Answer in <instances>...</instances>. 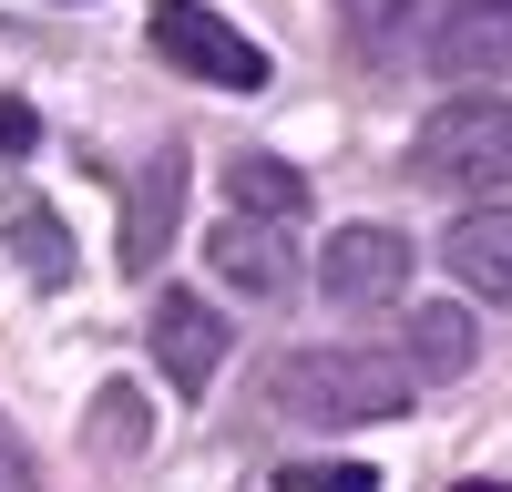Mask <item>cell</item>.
Masks as SVG:
<instances>
[{"instance_id": "5bb4252c", "label": "cell", "mask_w": 512, "mask_h": 492, "mask_svg": "<svg viewBox=\"0 0 512 492\" xmlns=\"http://www.w3.org/2000/svg\"><path fill=\"white\" fill-rule=\"evenodd\" d=\"M277 492H379V472L369 462H287Z\"/></svg>"}, {"instance_id": "ba28073f", "label": "cell", "mask_w": 512, "mask_h": 492, "mask_svg": "<svg viewBox=\"0 0 512 492\" xmlns=\"http://www.w3.org/2000/svg\"><path fill=\"white\" fill-rule=\"evenodd\" d=\"M205 267H216L226 287H246V298H287V277H297V236L267 226V216H226L216 236H205Z\"/></svg>"}, {"instance_id": "8fae6325", "label": "cell", "mask_w": 512, "mask_h": 492, "mask_svg": "<svg viewBox=\"0 0 512 492\" xmlns=\"http://www.w3.org/2000/svg\"><path fill=\"white\" fill-rule=\"evenodd\" d=\"M144 441H154L144 390H134V380H103V390H93V431H82V451H93V462H134Z\"/></svg>"}, {"instance_id": "9a60e30c", "label": "cell", "mask_w": 512, "mask_h": 492, "mask_svg": "<svg viewBox=\"0 0 512 492\" xmlns=\"http://www.w3.org/2000/svg\"><path fill=\"white\" fill-rule=\"evenodd\" d=\"M410 11H420V0H349V41H359V52H390Z\"/></svg>"}, {"instance_id": "9c48e42d", "label": "cell", "mask_w": 512, "mask_h": 492, "mask_svg": "<svg viewBox=\"0 0 512 492\" xmlns=\"http://www.w3.org/2000/svg\"><path fill=\"white\" fill-rule=\"evenodd\" d=\"M441 257H451V277L472 287V298H502V308H512V205H472V216H451Z\"/></svg>"}, {"instance_id": "7c38bea8", "label": "cell", "mask_w": 512, "mask_h": 492, "mask_svg": "<svg viewBox=\"0 0 512 492\" xmlns=\"http://www.w3.org/2000/svg\"><path fill=\"white\" fill-rule=\"evenodd\" d=\"M472 349H482V339H472V318H461V308H420L400 369H410V380H461V369H472Z\"/></svg>"}, {"instance_id": "5b68a950", "label": "cell", "mask_w": 512, "mask_h": 492, "mask_svg": "<svg viewBox=\"0 0 512 492\" xmlns=\"http://www.w3.org/2000/svg\"><path fill=\"white\" fill-rule=\"evenodd\" d=\"M175 216H185V144H164L144 175H134V195H123V226H113V257H123V277H144V267H164V246H175Z\"/></svg>"}, {"instance_id": "30bf717a", "label": "cell", "mask_w": 512, "mask_h": 492, "mask_svg": "<svg viewBox=\"0 0 512 492\" xmlns=\"http://www.w3.org/2000/svg\"><path fill=\"white\" fill-rule=\"evenodd\" d=\"M226 195H236V216H267V226H297L308 216V175L277 154H236L226 164Z\"/></svg>"}, {"instance_id": "ac0fdd59", "label": "cell", "mask_w": 512, "mask_h": 492, "mask_svg": "<svg viewBox=\"0 0 512 492\" xmlns=\"http://www.w3.org/2000/svg\"><path fill=\"white\" fill-rule=\"evenodd\" d=\"M451 492H512V482H451Z\"/></svg>"}, {"instance_id": "e0dca14e", "label": "cell", "mask_w": 512, "mask_h": 492, "mask_svg": "<svg viewBox=\"0 0 512 492\" xmlns=\"http://www.w3.org/2000/svg\"><path fill=\"white\" fill-rule=\"evenodd\" d=\"M0 482H11V492H31V472H21V441H11V421H0Z\"/></svg>"}, {"instance_id": "3957f363", "label": "cell", "mask_w": 512, "mask_h": 492, "mask_svg": "<svg viewBox=\"0 0 512 492\" xmlns=\"http://www.w3.org/2000/svg\"><path fill=\"white\" fill-rule=\"evenodd\" d=\"M144 21H154V52L195 82H216V93H256L267 82V52L226 11H205V0H144Z\"/></svg>"}, {"instance_id": "2e32d148", "label": "cell", "mask_w": 512, "mask_h": 492, "mask_svg": "<svg viewBox=\"0 0 512 492\" xmlns=\"http://www.w3.org/2000/svg\"><path fill=\"white\" fill-rule=\"evenodd\" d=\"M41 144V123H31V103H0V164H21Z\"/></svg>"}, {"instance_id": "8992f818", "label": "cell", "mask_w": 512, "mask_h": 492, "mask_svg": "<svg viewBox=\"0 0 512 492\" xmlns=\"http://www.w3.org/2000/svg\"><path fill=\"white\" fill-rule=\"evenodd\" d=\"M431 72L441 82L512 72V0H441V11H431Z\"/></svg>"}, {"instance_id": "4fadbf2b", "label": "cell", "mask_w": 512, "mask_h": 492, "mask_svg": "<svg viewBox=\"0 0 512 492\" xmlns=\"http://www.w3.org/2000/svg\"><path fill=\"white\" fill-rule=\"evenodd\" d=\"M11 246H21L31 287H72V236H62V216H52V205L11 195Z\"/></svg>"}, {"instance_id": "7a4b0ae2", "label": "cell", "mask_w": 512, "mask_h": 492, "mask_svg": "<svg viewBox=\"0 0 512 492\" xmlns=\"http://www.w3.org/2000/svg\"><path fill=\"white\" fill-rule=\"evenodd\" d=\"M410 175L420 185H512V103H492V93H451L431 123L410 134Z\"/></svg>"}, {"instance_id": "277c9868", "label": "cell", "mask_w": 512, "mask_h": 492, "mask_svg": "<svg viewBox=\"0 0 512 492\" xmlns=\"http://www.w3.org/2000/svg\"><path fill=\"white\" fill-rule=\"evenodd\" d=\"M318 287H328V308H379V298H400V287H410V236H400V226H338L328 257H318Z\"/></svg>"}, {"instance_id": "6da1fadb", "label": "cell", "mask_w": 512, "mask_h": 492, "mask_svg": "<svg viewBox=\"0 0 512 492\" xmlns=\"http://www.w3.org/2000/svg\"><path fill=\"white\" fill-rule=\"evenodd\" d=\"M267 400L287 421H318V431H349V421H400L410 410V369L390 349H287L267 369Z\"/></svg>"}, {"instance_id": "52a82bcc", "label": "cell", "mask_w": 512, "mask_h": 492, "mask_svg": "<svg viewBox=\"0 0 512 492\" xmlns=\"http://www.w3.org/2000/svg\"><path fill=\"white\" fill-rule=\"evenodd\" d=\"M154 359H164V380H175L185 400H205V380L226 369V318L195 298V287H164L154 298Z\"/></svg>"}]
</instances>
